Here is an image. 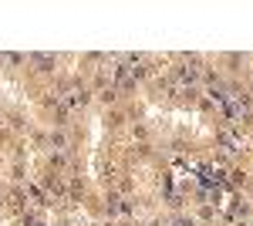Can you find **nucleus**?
<instances>
[{"instance_id": "nucleus-2", "label": "nucleus", "mask_w": 253, "mask_h": 226, "mask_svg": "<svg viewBox=\"0 0 253 226\" xmlns=\"http://www.w3.org/2000/svg\"><path fill=\"white\" fill-rule=\"evenodd\" d=\"M186 179H189L186 169H182V166H175V169H172V182H175V186H186Z\"/></svg>"}, {"instance_id": "nucleus-1", "label": "nucleus", "mask_w": 253, "mask_h": 226, "mask_svg": "<svg viewBox=\"0 0 253 226\" xmlns=\"http://www.w3.org/2000/svg\"><path fill=\"white\" fill-rule=\"evenodd\" d=\"M233 203H236V196H233V189H219V213H230L233 209Z\"/></svg>"}]
</instances>
